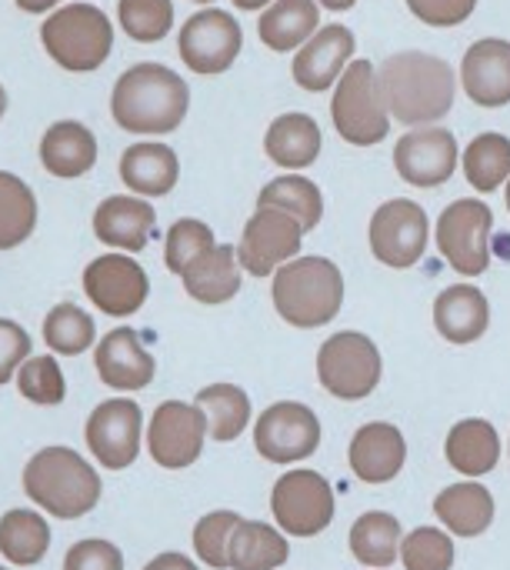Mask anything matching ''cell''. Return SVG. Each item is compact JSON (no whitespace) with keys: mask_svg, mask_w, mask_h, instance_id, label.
<instances>
[{"mask_svg":"<svg viewBox=\"0 0 510 570\" xmlns=\"http://www.w3.org/2000/svg\"><path fill=\"white\" fill-rule=\"evenodd\" d=\"M377 87L394 120L408 127H431L444 120L458 97V73L428 50H398L381 60Z\"/></svg>","mask_w":510,"mask_h":570,"instance_id":"1","label":"cell"},{"mask_svg":"<svg viewBox=\"0 0 510 570\" xmlns=\"http://www.w3.org/2000/svg\"><path fill=\"white\" fill-rule=\"evenodd\" d=\"M190 110L187 80L167 63L144 60L127 67L110 90V114L120 130L140 137H160L184 124Z\"/></svg>","mask_w":510,"mask_h":570,"instance_id":"2","label":"cell"},{"mask_svg":"<svg viewBox=\"0 0 510 570\" xmlns=\"http://www.w3.org/2000/svg\"><path fill=\"white\" fill-rule=\"evenodd\" d=\"M23 494L50 518L77 521L100 504V474L70 448H40L23 464Z\"/></svg>","mask_w":510,"mask_h":570,"instance_id":"3","label":"cell"},{"mask_svg":"<svg viewBox=\"0 0 510 570\" xmlns=\"http://www.w3.org/2000/svg\"><path fill=\"white\" fill-rule=\"evenodd\" d=\"M271 301L277 317L297 331L327 327L344 307V274L331 257H294L274 274Z\"/></svg>","mask_w":510,"mask_h":570,"instance_id":"4","label":"cell"},{"mask_svg":"<svg viewBox=\"0 0 510 570\" xmlns=\"http://www.w3.org/2000/svg\"><path fill=\"white\" fill-rule=\"evenodd\" d=\"M40 43L57 67L90 73L114 50V23L94 3H63L40 23Z\"/></svg>","mask_w":510,"mask_h":570,"instance_id":"5","label":"cell"},{"mask_svg":"<svg viewBox=\"0 0 510 570\" xmlns=\"http://www.w3.org/2000/svg\"><path fill=\"white\" fill-rule=\"evenodd\" d=\"M331 120L354 147H374L391 134V114L377 87V67L354 57L331 94Z\"/></svg>","mask_w":510,"mask_h":570,"instance_id":"6","label":"cell"},{"mask_svg":"<svg viewBox=\"0 0 510 570\" xmlns=\"http://www.w3.org/2000/svg\"><path fill=\"white\" fill-rule=\"evenodd\" d=\"M384 361L361 331H337L317 351V381L337 401H364L377 391Z\"/></svg>","mask_w":510,"mask_h":570,"instance_id":"7","label":"cell"},{"mask_svg":"<svg viewBox=\"0 0 510 570\" xmlns=\"http://www.w3.org/2000/svg\"><path fill=\"white\" fill-rule=\"evenodd\" d=\"M491 230L494 210L478 197H461L441 210L434 240L461 277H481L491 267Z\"/></svg>","mask_w":510,"mask_h":570,"instance_id":"8","label":"cell"},{"mask_svg":"<svg viewBox=\"0 0 510 570\" xmlns=\"http://www.w3.org/2000/svg\"><path fill=\"white\" fill-rule=\"evenodd\" d=\"M337 511L334 488L321 471L294 468L277 478L271 491V514L287 538H317L331 528Z\"/></svg>","mask_w":510,"mask_h":570,"instance_id":"9","label":"cell"},{"mask_svg":"<svg viewBox=\"0 0 510 570\" xmlns=\"http://www.w3.org/2000/svg\"><path fill=\"white\" fill-rule=\"evenodd\" d=\"M244 50V27L234 13L220 7H204L180 23L177 53L187 70L200 77H217L234 67Z\"/></svg>","mask_w":510,"mask_h":570,"instance_id":"10","label":"cell"},{"mask_svg":"<svg viewBox=\"0 0 510 570\" xmlns=\"http://www.w3.org/2000/svg\"><path fill=\"white\" fill-rule=\"evenodd\" d=\"M431 240V220L428 210L411 200V197H394L384 200L367 224V244L371 254L394 271H408L414 267Z\"/></svg>","mask_w":510,"mask_h":570,"instance_id":"11","label":"cell"},{"mask_svg":"<svg viewBox=\"0 0 510 570\" xmlns=\"http://www.w3.org/2000/svg\"><path fill=\"white\" fill-rule=\"evenodd\" d=\"M254 448L267 464H301L321 448V421L301 401H277L254 424Z\"/></svg>","mask_w":510,"mask_h":570,"instance_id":"12","label":"cell"},{"mask_svg":"<svg viewBox=\"0 0 510 570\" xmlns=\"http://www.w3.org/2000/svg\"><path fill=\"white\" fill-rule=\"evenodd\" d=\"M140 438H144V414L140 404L130 397L100 401L84 424L87 451L107 471L130 468L140 454Z\"/></svg>","mask_w":510,"mask_h":570,"instance_id":"13","label":"cell"},{"mask_svg":"<svg viewBox=\"0 0 510 570\" xmlns=\"http://www.w3.org/2000/svg\"><path fill=\"white\" fill-rule=\"evenodd\" d=\"M301 244H304V227L291 214L274 207H257L244 224L237 257L251 277H274L287 261L301 257Z\"/></svg>","mask_w":510,"mask_h":570,"instance_id":"14","label":"cell"},{"mask_svg":"<svg viewBox=\"0 0 510 570\" xmlns=\"http://www.w3.org/2000/svg\"><path fill=\"white\" fill-rule=\"evenodd\" d=\"M207 421L197 404L164 401L147 424V451L164 471H187L200 461L207 441Z\"/></svg>","mask_w":510,"mask_h":570,"instance_id":"15","label":"cell"},{"mask_svg":"<svg viewBox=\"0 0 510 570\" xmlns=\"http://www.w3.org/2000/svg\"><path fill=\"white\" fill-rule=\"evenodd\" d=\"M84 294L107 317H130L147 304L150 277L130 254H100L84 267Z\"/></svg>","mask_w":510,"mask_h":570,"instance_id":"16","label":"cell"},{"mask_svg":"<svg viewBox=\"0 0 510 570\" xmlns=\"http://www.w3.org/2000/svg\"><path fill=\"white\" fill-rule=\"evenodd\" d=\"M458 164H461L458 137L441 124L404 130L394 144V170L411 187H441L454 177Z\"/></svg>","mask_w":510,"mask_h":570,"instance_id":"17","label":"cell"},{"mask_svg":"<svg viewBox=\"0 0 510 570\" xmlns=\"http://www.w3.org/2000/svg\"><path fill=\"white\" fill-rule=\"evenodd\" d=\"M357 40L354 30L344 23H324L291 60V77L297 87L311 90V94H324L334 90V83L341 80V73L347 70V63L354 60Z\"/></svg>","mask_w":510,"mask_h":570,"instance_id":"18","label":"cell"},{"mask_svg":"<svg viewBox=\"0 0 510 570\" xmlns=\"http://www.w3.org/2000/svg\"><path fill=\"white\" fill-rule=\"evenodd\" d=\"M94 367H97L100 384L124 391V394L144 391L157 374V361L150 357V351L144 347L134 327L107 331L100 344L94 347Z\"/></svg>","mask_w":510,"mask_h":570,"instance_id":"19","label":"cell"},{"mask_svg":"<svg viewBox=\"0 0 510 570\" xmlns=\"http://www.w3.org/2000/svg\"><path fill=\"white\" fill-rule=\"evenodd\" d=\"M464 94L478 107H508L510 104V40L481 37L464 50L461 73Z\"/></svg>","mask_w":510,"mask_h":570,"instance_id":"20","label":"cell"},{"mask_svg":"<svg viewBox=\"0 0 510 570\" xmlns=\"http://www.w3.org/2000/svg\"><path fill=\"white\" fill-rule=\"evenodd\" d=\"M157 230V210L147 197L137 194H114L97 204L94 210V234L100 244L120 250V254H137L150 244Z\"/></svg>","mask_w":510,"mask_h":570,"instance_id":"21","label":"cell"},{"mask_svg":"<svg viewBox=\"0 0 510 570\" xmlns=\"http://www.w3.org/2000/svg\"><path fill=\"white\" fill-rule=\"evenodd\" d=\"M351 471L364 484H391L408 464V441L388 421H371L351 438Z\"/></svg>","mask_w":510,"mask_h":570,"instance_id":"22","label":"cell"},{"mask_svg":"<svg viewBox=\"0 0 510 570\" xmlns=\"http://www.w3.org/2000/svg\"><path fill=\"white\" fill-rule=\"evenodd\" d=\"M120 180L137 197H167L180 180V160L174 147L160 140H137L120 154Z\"/></svg>","mask_w":510,"mask_h":570,"instance_id":"23","label":"cell"},{"mask_svg":"<svg viewBox=\"0 0 510 570\" xmlns=\"http://www.w3.org/2000/svg\"><path fill=\"white\" fill-rule=\"evenodd\" d=\"M491 304L474 284H451L434 301V327L448 344H474L488 334Z\"/></svg>","mask_w":510,"mask_h":570,"instance_id":"24","label":"cell"},{"mask_svg":"<svg viewBox=\"0 0 510 570\" xmlns=\"http://www.w3.org/2000/svg\"><path fill=\"white\" fill-rule=\"evenodd\" d=\"M180 281H184L187 297H194L197 304L217 307V304L234 301L241 294V284H244V267H241L237 247H231V244L210 247L204 257H197L180 274Z\"/></svg>","mask_w":510,"mask_h":570,"instance_id":"25","label":"cell"},{"mask_svg":"<svg viewBox=\"0 0 510 570\" xmlns=\"http://www.w3.org/2000/svg\"><path fill=\"white\" fill-rule=\"evenodd\" d=\"M40 164L60 180H77L97 164V137L80 120H57L40 137Z\"/></svg>","mask_w":510,"mask_h":570,"instance_id":"26","label":"cell"},{"mask_svg":"<svg viewBox=\"0 0 510 570\" xmlns=\"http://www.w3.org/2000/svg\"><path fill=\"white\" fill-rule=\"evenodd\" d=\"M494 494L478 481H461L434 498V518L451 538H481L494 524Z\"/></svg>","mask_w":510,"mask_h":570,"instance_id":"27","label":"cell"},{"mask_svg":"<svg viewBox=\"0 0 510 570\" xmlns=\"http://www.w3.org/2000/svg\"><path fill=\"white\" fill-rule=\"evenodd\" d=\"M321 147H324L321 124L311 114H301V110L274 117L267 134H264V154L277 167H284L287 174L311 167L321 157Z\"/></svg>","mask_w":510,"mask_h":570,"instance_id":"28","label":"cell"},{"mask_svg":"<svg viewBox=\"0 0 510 570\" xmlns=\"http://www.w3.org/2000/svg\"><path fill=\"white\" fill-rule=\"evenodd\" d=\"M444 458L458 474H464L468 481H478L498 468L501 434L484 417H464L451 428V434L444 441Z\"/></svg>","mask_w":510,"mask_h":570,"instance_id":"29","label":"cell"},{"mask_svg":"<svg viewBox=\"0 0 510 570\" xmlns=\"http://www.w3.org/2000/svg\"><path fill=\"white\" fill-rule=\"evenodd\" d=\"M317 30H321L317 0H274L267 10H261L257 20V37L274 53L301 50Z\"/></svg>","mask_w":510,"mask_h":570,"instance_id":"30","label":"cell"},{"mask_svg":"<svg viewBox=\"0 0 510 570\" xmlns=\"http://www.w3.org/2000/svg\"><path fill=\"white\" fill-rule=\"evenodd\" d=\"M287 558V534L274 524L244 518L231 534V570H281Z\"/></svg>","mask_w":510,"mask_h":570,"instance_id":"31","label":"cell"},{"mask_svg":"<svg viewBox=\"0 0 510 570\" xmlns=\"http://www.w3.org/2000/svg\"><path fill=\"white\" fill-rule=\"evenodd\" d=\"M401 544H404L401 521L388 511H367L351 528V554L364 568H394V561L401 558Z\"/></svg>","mask_w":510,"mask_h":570,"instance_id":"32","label":"cell"},{"mask_svg":"<svg viewBox=\"0 0 510 570\" xmlns=\"http://www.w3.org/2000/svg\"><path fill=\"white\" fill-rule=\"evenodd\" d=\"M50 551V528L40 511L13 508L0 518V558L13 568H33Z\"/></svg>","mask_w":510,"mask_h":570,"instance_id":"33","label":"cell"},{"mask_svg":"<svg viewBox=\"0 0 510 570\" xmlns=\"http://www.w3.org/2000/svg\"><path fill=\"white\" fill-rule=\"evenodd\" d=\"M194 404L200 407L204 421H207V434L210 441L217 444H227V441H237L247 424H251V397L244 387L237 384H207Z\"/></svg>","mask_w":510,"mask_h":570,"instance_id":"34","label":"cell"},{"mask_svg":"<svg viewBox=\"0 0 510 570\" xmlns=\"http://www.w3.org/2000/svg\"><path fill=\"white\" fill-rule=\"evenodd\" d=\"M257 207H274L291 214L304 227V234L324 220V194L304 174H281L271 184H264V190L257 194Z\"/></svg>","mask_w":510,"mask_h":570,"instance_id":"35","label":"cell"},{"mask_svg":"<svg viewBox=\"0 0 510 570\" xmlns=\"http://www.w3.org/2000/svg\"><path fill=\"white\" fill-rule=\"evenodd\" d=\"M461 167L468 184L478 194H494L501 190V184L510 180V137H504L501 130H488L478 134L464 154H461Z\"/></svg>","mask_w":510,"mask_h":570,"instance_id":"36","label":"cell"},{"mask_svg":"<svg viewBox=\"0 0 510 570\" xmlns=\"http://www.w3.org/2000/svg\"><path fill=\"white\" fill-rule=\"evenodd\" d=\"M37 227V197L10 170H0V250L20 247Z\"/></svg>","mask_w":510,"mask_h":570,"instance_id":"37","label":"cell"},{"mask_svg":"<svg viewBox=\"0 0 510 570\" xmlns=\"http://www.w3.org/2000/svg\"><path fill=\"white\" fill-rule=\"evenodd\" d=\"M94 341H97V324L84 307L57 304V307L47 311V317H43V344H47L50 354L77 357V354L90 351Z\"/></svg>","mask_w":510,"mask_h":570,"instance_id":"38","label":"cell"},{"mask_svg":"<svg viewBox=\"0 0 510 570\" xmlns=\"http://www.w3.org/2000/svg\"><path fill=\"white\" fill-rule=\"evenodd\" d=\"M117 23L137 43L164 40L174 27V0H117Z\"/></svg>","mask_w":510,"mask_h":570,"instance_id":"39","label":"cell"},{"mask_svg":"<svg viewBox=\"0 0 510 570\" xmlns=\"http://www.w3.org/2000/svg\"><path fill=\"white\" fill-rule=\"evenodd\" d=\"M244 518L237 511H210L194 524V554L210 570H231V534Z\"/></svg>","mask_w":510,"mask_h":570,"instance_id":"40","label":"cell"},{"mask_svg":"<svg viewBox=\"0 0 510 570\" xmlns=\"http://www.w3.org/2000/svg\"><path fill=\"white\" fill-rule=\"evenodd\" d=\"M13 381H17L20 397L30 401V404H37V407H57V404L67 397L63 371H60L57 357H50V354H43V357H27Z\"/></svg>","mask_w":510,"mask_h":570,"instance_id":"41","label":"cell"},{"mask_svg":"<svg viewBox=\"0 0 510 570\" xmlns=\"http://www.w3.org/2000/svg\"><path fill=\"white\" fill-rule=\"evenodd\" d=\"M210 247H217V240H214V230L204 224V220H197V217H180L170 230H167V237H164V264H167V271L170 274H184L197 257H204Z\"/></svg>","mask_w":510,"mask_h":570,"instance_id":"42","label":"cell"},{"mask_svg":"<svg viewBox=\"0 0 510 570\" xmlns=\"http://www.w3.org/2000/svg\"><path fill=\"white\" fill-rule=\"evenodd\" d=\"M401 564L404 570H451L454 568V538L444 528H418L404 534Z\"/></svg>","mask_w":510,"mask_h":570,"instance_id":"43","label":"cell"},{"mask_svg":"<svg viewBox=\"0 0 510 570\" xmlns=\"http://www.w3.org/2000/svg\"><path fill=\"white\" fill-rule=\"evenodd\" d=\"M63 570H124V554L104 538H84L63 554Z\"/></svg>","mask_w":510,"mask_h":570,"instance_id":"44","label":"cell"},{"mask_svg":"<svg viewBox=\"0 0 510 570\" xmlns=\"http://www.w3.org/2000/svg\"><path fill=\"white\" fill-rule=\"evenodd\" d=\"M27 357H30V334L17 321L0 317V387L10 377H17Z\"/></svg>","mask_w":510,"mask_h":570,"instance_id":"45","label":"cell"},{"mask_svg":"<svg viewBox=\"0 0 510 570\" xmlns=\"http://www.w3.org/2000/svg\"><path fill=\"white\" fill-rule=\"evenodd\" d=\"M408 7L428 27H458L478 10V0H408Z\"/></svg>","mask_w":510,"mask_h":570,"instance_id":"46","label":"cell"},{"mask_svg":"<svg viewBox=\"0 0 510 570\" xmlns=\"http://www.w3.org/2000/svg\"><path fill=\"white\" fill-rule=\"evenodd\" d=\"M144 570H200L190 558H184V554H177V551H164V554H157L154 561H147Z\"/></svg>","mask_w":510,"mask_h":570,"instance_id":"47","label":"cell"},{"mask_svg":"<svg viewBox=\"0 0 510 570\" xmlns=\"http://www.w3.org/2000/svg\"><path fill=\"white\" fill-rule=\"evenodd\" d=\"M23 13H43V10H50V7H60L63 0H13Z\"/></svg>","mask_w":510,"mask_h":570,"instance_id":"48","label":"cell"},{"mask_svg":"<svg viewBox=\"0 0 510 570\" xmlns=\"http://www.w3.org/2000/svg\"><path fill=\"white\" fill-rule=\"evenodd\" d=\"M231 3H234L237 10H267L274 0H231Z\"/></svg>","mask_w":510,"mask_h":570,"instance_id":"49","label":"cell"},{"mask_svg":"<svg viewBox=\"0 0 510 570\" xmlns=\"http://www.w3.org/2000/svg\"><path fill=\"white\" fill-rule=\"evenodd\" d=\"M317 3H321V7H327V10H337V13H341V10H351L357 0H317Z\"/></svg>","mask_w":510,"mask_h":570,"instance_id":"50","label":"cell"},{"mask_svg":"<svg viewBox=\"0 0 510 570\" xmlns=\"http://www.w3.org/2000/svg\"><path fill=\"white\" fill-rule=\"evenodd\" d=\"M3 110H7V94H3V87H0V117H3Z\"/></svg>","mask_w":510,"mask_h":570,"instance_id":"51","label":"cell"},{"mask_svg":"<svg viewBox=\"0 0 510 570\" xmlns=\"http://www.w3.org/2000/svg\"><path fill=\"white\" fill-rule=\"evenodd\" d=\"M504 200H508V210H510V180L504 184Z\"/></svg>","mask_w":510,"mask_h":570,"instance_id":"52","label":"cell"},{"mask_svg":"<svg viewBox=\"0 0 510 570\" xmlns=\"http://www.w3.org/2000/svg\"><path fill=\"white\" fill-rule=\"evenodd\" d=\"M194 3H204V7H207V3H214V0H194Z\"/></svg>","mask_w":510,"mask_h":570,"instance_id":"53","label":"cell"},{"mask_svg":"<svg viewBox=\"0 0 510 570\" xmlns=\"http://www.w3.org/2000/svg\"><path fill=\"white\" fill-rule=\"evenodd\" d=\"M0 570H7V568H3V564H0Z\"/></svg>","mask_w":510,"mask_h":570,"instance_id":"54","label":"cell"}]
</instances>
